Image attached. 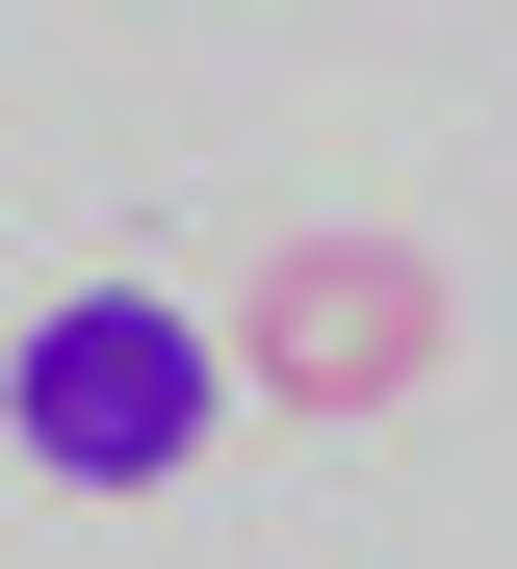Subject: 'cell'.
Masks as SVG:
<instances>
[{
  "label": "cell",
  "instance_id": "obj_2",
  "mask_svg": "<svg viewBox=\"0 0 517 569\" xmlns=\"http://www.w3.org/2000/svg\"><path fill=\"white\" fill-rule=\"evenodd\" d=\"M233 389L259 415H414L440 389V259L414 233H285L233 284Z\"/></svg>",
  "mask_w": 517,
  "mask_h": 569
},
{
  "label": "cell",
  "instance_id": "obj_1",
  "mask_svg": "<svg viewBox=\"0 0 517 569\" xmlns=\"http://www.w3.org/2000/svg\"><path fill=\"white\" fill-rule=\"evenodd\" d=\"M0 440H27L52 492H181V466L233 440V337L156 311V284H78V311H27V362H0Z\"/></svg>",
  "mask_w": 517,
  "mask_h": 569
}]
</instances>
